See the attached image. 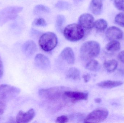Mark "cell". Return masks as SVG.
<instances>
[{
	"instance_id": "cell-1",
	"label": "cell",
	"mask_w": 124,
	"mask_h": 123,
	"mask_svg": "<svg viewBox=\"0 0 124 123\" xmlns=\"http://www.w3.org/2000/svg\"><path fill=\"white\" fill-rule=\"evenodd\" d=\"M100 52V45L95 41H89L82 44L79 50L81 59L89 61L97 57Z\"/></svg>"
},
{
	"instance_id": "cell-2",
	"label": "cell",
	"mask_w": 124,
	"mask_h": 123,
	"mask_svg": "<svg viewBox=\"0 0 124 123\" xmlns=\"http://www.w3.org/2000/svg\"><path fill=\"white\" fill-rule=\"evenodd\" d=\"M83 27L79 24H72L67 25L63 30L66 39L71 42H76L81 39L84 36Z\"/></svg>"
},
{
	"instance_id": "cell-3",
	"label": "cell",
	"mask_w": 124,
	"mask_h": 123,
	"mask_svg": "<svg viewBox=\"0 0 124 123\" xmlns=\"http://www.w3.org/2000/svg\"><path fill=\"white\" fill-rule=\"evenodd\" d=\"M58 39L54 32H48L43 34L39 39V44L41 49L46 52L54 50L57 45Z\"/></svg>"
},
{
	"instance_id": "cell-4",
	"label": "cell",
	"mask_w": 124,
	"mask_h": 123,
	"mask_svg": "<svg viewBox=\"0 0 124 123\" xmlns=\"http://www.w3.org/2000/svg\"><path fill=\"white\" fill-rule=\"evenodd\" d=\"M65 88L63 86H56L46 89H41L39 91V96L43 99L55 100L63 96Z\"/></svg>"
},
{
	"instance_id": "cell-5",
	"label": "cell",
	"mask_w": 124,
	"mask_h": 123,
	"mask_svg": "<svg viewBox=\"0 0 124 123\" xmlns=\"http://www.w3.org/2000/svg\"><path fill=\"white\" fill-rule=\"evenodd\" d=\"M108 115V111L106 108H97L87 115L84 120V123H101L107 118Z\"/></svg>"
},
{
	"instance_id": "cell-6",
	"label": "cell",
	"mask_w": 124,
	"mask_h": 123,
	"mask_svg": "<svg viewBox=\"0 0 124 123\" xmlns=\"http://www.w3.org/2000/svg\"><path fill=\"white\" fill-rule=\"evenodd\" d=\"M20 92L19 88L6 84L0 86V100L8 101L14 99Z\"/></svg>"
},
{
	"instance_id": "cell-7",
	"label": "cell",
	"mask_w": 124,
	"mask_h": 123,
	"mask_svg": "<svg viewBox=\"0 0 124 123\" xmlns=\"http://www.w3.org/2000/svg\"><path fill=\"white\" fill-rule=\"evenodd\" d=\"M20 6H9L0 11V25H3L9 20L13 19L22 10Z\"/></svg>"
},
{
	"instance_id": "cell-8",
	"label": "cell",
	"mask_w": 124,
	"mask_h": 123,
	"mask_svg": "<svg viewBox=\"0 0 124 123\" xmlns=\"http://www.w3.org/2000/svg\"><path fill=\"white\" fill-rule=\"evenodd\" d=\"M63 97L70 99L72 102H75L87 100L89 94L87 92L65 91L63 93Z\"/></svg>"
},
{
	"instance_id": "cell-9",
	"label": "cell",
	"mask_w": 124,
	"mask_h": 123,
	"mask_svg": "<svg viewBox=\"0 0 124 123\" xmlns=\"http://www.w3.org/2000/svg\"><path fill=\"white\" fill-rule=\"evenodd\" d=\"M78 22L83 28L87 30H90L94 27V19L90 14L84 13L79 17Z\"/></svg>"
},
{
	"instance_id": "cell-10",
	"label": "cell",
	"mask_w": 124,
	"mask_h": 123,
	"mask_svg": "<svg viewBox=\"0 0 124 123\" xmlns=\"http://www.w3.org/2000/svg\"><path fill=\"white\" fill-rule=\"evenodd\" d=\"M35 115V112L34 109H30L26 112L20 110L17 113L16 117L17 123H27L33 119Z\"/></svg>"
},
{
	"instance_id": "cell-11",
	"label": "cell",
	"mask_w": 124,
	"mask_h": 123,
	"mask_svg": "<svg viewBox=\"0 0 124 123\" xmlns=\"http://www.w3.org/2000/svg\"><path fill=\"white\" fill-rule=\"evenodd\" d=\"M106 37L109 40L121 39L123 37V32L118 27L112 26L108 28L105 33Z\"/></svg>"
},
{
	"instance_id": "cell-12",
	"label": "cell",
	"mask_w": 124,
	"mask_h": 123,
	"mask_svg": "<svg viewBox=\"0 0 124 123\" xmlns=\"http://www.w3.org/2000/svg\"><path fill=\"white\" fill-rule=\"evenodd\" d=\"M35 63L36 66L39 68L45 70L50 67L51 62L46 56L39 53L35 57Z\"/></svg>"
},
{
	"instance_id": "cell-13",
	"label": "cell",
	"mask_w": 124,
	"mask_h": 123,
	"mask_svg": "<svg viewBox=\"0 0 124 123\" xmlns=\"http://www.w3.org/2000/svg\"><path fill=\"white\" fill-rule=\"evenodd\" d=\"M63 60L70 65L74 64L75 63V56L73 50L69 47L64 48L60 55Z\"/></svg>"
},
{
	"instance_id": "cell-14",
	"label": "cell",
	"mask_w": 124,
	"mask_h": 123,
	"mask_svg": "<svg viewBox=\"0 0 124 123\" xmlns=\"http://www.w3.org/2000/svg\"><path fill=\"white\" fill-rule=\"evenodd\" d=\"M22 50L24 54L27 56H31L37 50V46L32 40H28L25 42L22 47Z\"/></svg>"
},
{
	"instance_id": "cell-15",
	"label": "cell",
	"mask_w": 124,
	"mask_h": 123,
	"mask_svg": "<svg viewBox=\"0 0 124 123\" xmlns=\"http://www.w3.org/2000/svg\"><path fill=\"white\" fill-rule=\"evenodd\" d=\"M90 10L95 15L101 14L103 9L102 0H92L89 6Z\"/></svg>"
},
{
	"instance_id": "cell-16",
	"label": "cell",
	"mask_w": 124,
	"mask_h": 123,
	"mask_svg": "<svg viewBox=\"0 0 124 123\" xmlns=\"http://www.w3.org/2000/svg\"><path fill=\"white\" fill-rule=\"evenodd\" d=\"M124 82L121 81H113L111 80L103 81L97 84L98 86L101 88L112 89L122 85Z\"/></svg>"
},
{
	"instance_id": "cell-17",
	"label": "cell",
	"mask_w": 124,
	"mask_h": 123,
	"mask_svg": "<svg viewBox=\"0 0 124 123\" xmlns=\"http://www.w3.org/2000/svg\"><path fill=\"white\" fill-rule=\"evenodd\" d=\"M118 65V61L114 59L106 61L103 64V66L106 70L110 73L114 71L117 68Z\"/></svg>"
},
{
	"instance_id": "cell-18",
	"label": "cell",
	"mask_w": 124,
	"mask_h": 123,
	"mask_svg": "<svg viewBox=\"0 0 124 123\" xmlns=\"http://www.w3.org/2000/svg\"><path fill=\"white\" fill-rule=\"evenodd\" d=\"M80 71L76 68H71L69 69L66 74V77L68 78L73 80H79L80 79Z\"/></svg>"
},
{
	"instance_id": "cell-19",
	"label": "cell",
	"mask_w": 124,
	"mask_h": 123,
	"mask_svg": "<svg viewBox=\"0 0 124 123\" xmlns=\"http://www.w3.org/2000/svg\"><path fill=\"white\" fill-rule=\"evenodd\" d=\"M121 44L116 40H111L106 45L105 48L111 52H117L121 49Z\"/></svg>"
},
{
	"instance_id": "cell-20",
	"label": "cell",
	"mask_w": 124,
	"mask_h": 123,
	"mask_svg": "<svg viewBox=\"0 0 124 123\" xmlns=\"http://www.w3.org/2000/svg\"><path fill=\"white\" fill-rule=\"evenodd\" d=\"M88 61L86 66L87 70L92 71H97L100 70V65L97 61L93 59Z\"/></svg>"
},
{
	"instance_id": "cell-21",
	"label": "cell",
	"mask_w": 124,
	"mask_h": 123,
	"mask_svg": "<svg viewBox=\"0 0 124 123\" xmlns=\"http://www.w3.org/2000/svg\"><path fill=\"white\" fill-rule=\"evenodd\" d=\"M108 26V22L106 20L103 19H100L95 22L94 27L98 31H103L107 28Z\"/></svg>"
},
{
	"instance_id": "cell-22",
	"label": "cell",
	"mask_w": 124,
	"mask_h": 123,
	"mask_svg": "<svg viewBox=\"0 0 124 123\" xmlns=\"http://www.w3.org/2000/svg\"><path fill=\"white\" fill-rule=\"evenodd\" d=\"M50 12V9L48 7L44 5H38L35 6L34 9V12L36 14L48 13Z\"/></svg>"
},
{
	"instance_id": "cell-23",
	"label": "cell",
	"mask_w": 124,
	"mask_h": 123,
	"mask_svg": "<svg viewBox=\"0 0 124 123\" xmlns=\"http://www.w3.org/2000/svg\"><path fill=\"white\" fill-rule=\"evenodd\" d=\"M65 21V18L62 15H59L57 17L56 27L57 30L61 31Z\"/></svg>"
},
{
	"instance_id": "cell-24",
	"label": "cell",
	"mask_w": 124,
	"mask_h": 123,
	"mask_svg": "<svg viewBox=\"0 0 124 123\" xmlns=\"http://www.w3.org/2000/svg\"><path fill=\"white\" fill-rule=\"evenodd\" d=\"M115 21L118 25L124 27V13L118 14L115 17Z\"/></svg>"
},
{
	"instance_id": "cell-25",
	"label": "cell",
	"mask_w": 124,
	"mask_h": 123,
	"mask_svg": "<svg viewBox=\"0 0 124 123\" xmlns=\"http://www.w3.org/2000/svg\"><path fill=\"white\" fill-rule=\"evenodd\" d=\"M57 8L62 10L68 9L70 8V4L64 1H59L56 4Z\"/></svg>"
},
{
	"instance_id": "cell-26",
	"label": "cell",
	"mask_w": 124,
	"mask_h": 123,
	"mask_svg": "<svg viewBox=\"0 0 124 123\" xmlns=\"http://www.w3.org/2000/svg\"><path fill=\"white\" fill-rule=\"evenodd\" d=\"M33 25L39 26H46L47 25V23L46 20L42 18H38L33 21Z\"/></svg>"
},
{
	"instance_id": "cell-27",
	"label": "cell",
	"mask_w": 124,
	"mask_h": 123,
	"mask_svg": "<svg viewBox=\"0 0 124 123\" xmlns=\"http://www.w3.org/2000/svg\"><path fill=\"white\" fill-rule=\"evenodd\" d=\"M114 3L117 9L124 12V0H114Z\"/></svg>"
},
{
	"instance_id": "cell-28",
	"label": "cell",
	"mask_w": 124,
	"mask_h": 123,
	"mask_svg": "<svg viewBox=\"0 0 124 123\" xmlns=\"http://www.w3.org/2000/svg\"><path fill=\"white\" fill-rule=\"evenodd\" d=\"M69 119L67 116L65 115H62L59 116L57 118L56 122L59 123H68Z\"/></svg>"
},
{
	"instance_id": "cell-29",
	"label": "cell",
	"mask_w": 124,
	"mask_h": 123,
	"mask_svg": "<svg viewBox=\"0 0 124 123\" xmlns=\"http://www.w3.org/2000/svg\"><path fill=\"white\" fill-rule=\"evenodd\" d=\"M6 108V105L3 101L0 100V115L4 113Z\"/></svg>"
},
{
	"instance_id": "cell-30",
	"label": "cell",
	"mask_w": 124,
	"mask_h": 123,
	"mask_svg": "<svg viewBox=\"0 0 124 123\" xmlns=\"http://www.w3.org/2000/svg\"><path fill=\"white\" fill-rule=\"evenodd\" d=\"M4 69L2 59L0 56V79L1 78L3 74Z\"/></svg>"
},
{
	"instance_id": "cell-31",
	"label": "cell",
	"mask_w": 124,
	"mask_h": 123,
	"mask_svg": "<svg viewBox=\"0 0 124 123\" xmlns=\"http://www.w3.org/2000/svg\"><path fill=\"white\" fill-rule=\"evenodd\" d=\"M118 57L119 60L124 63V50L119 53Z\"/></svg>"
},
{
	"instance_id": "cell-32",
	"label": "cell",
	"mask_w": 124,
	"mask_h": 123,
	"mask_svg": "<svg viewBox=\"0 0 124 123\" xmlns=\"http://www.w3.org/2000/svg\"><path fill=\"white\" fill-rule=\"evenodd\" d=\"M82 77L84 78L85 82V83L88 82L90 79V76L89 74H84V75H83Z\"/></svg>"
},
{
	"instance_id": "cell-33",
	"label": "cell",
	"mask_w": 124,
	"mask_h": 123,
	"mask_svg": "<svg viewBox=\"0 0 124 123\" xmlns=\"http://www.w3.org/2000/svg\"><path fill=\"white\" fill-rule=\"evenodd\" d=\"M95 102L96 103H100L101 102L102 100L100 98H96V99H94Z\"/></svg>"
},
{
	"instance_id": "cell-34",
	"label": "cell",
	"mask_w": 124,
	"mask_h": 123,
	"mask_svg": "<svg viewBox=\"0 0 124 123\" xmlns=\"http://www.w3.org/2000/svg\"><path fill=\"white\" fill-rule=\"evenodd\" d=\"M74 0L76 2H80V1H82L83 0Z\"/></svg>"
}]
</instances>
